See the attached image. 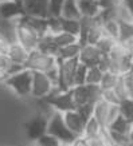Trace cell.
Segmentation results:
<instances>
[{
	"label": "cell",
	"mask_w": 133,
	"mask_h": 146,
	"mask_svg": "<svg viewBox=\"0 0 133 146\" xmlns=\"http://www.w3.org/2000/svg\"><path fill=\"white\" fill-rule=\"evenodd\" d=\"M108 71H112L118 75H126L133 70V60L125 46L117 42L116 46L106 54Z\"/></svg>",
	"instance_id": "obj_1"
},
{
	"label": "cell",
	"mask_w": 133,
	"mask_h": 146,
	"mask_svg": "<svg viewBox=\"0 0 133 146\" xmlns=\"http://www.w3.org/2000/svg\"><path fill=\"white\" fill-rule=\"evenodd\" d=\"M47 134H51L54 137L62 142V145H71L78 139L76 134L67 127L63 114L59 111H55L49 118V125H47Z\"/></svg>",
	"instance_id": "obj_2"
},
{
	"label": "cell",
	"mask_w": 133,
	"mask_h": 146,
	"mask_svg": "<svg viewBox=\"0 0 133 146\" xmlns=\"http://www.w3.org/2000/svg\"><path fill=\"white\" fill-rule=\"evenodd\" d=\"M4 83L9 89H12L19 97H28L31 95L32 71L28 68H23L12 75L7 76L4 79Z\"/></svg>",
	"instance_id": "obj_3"
},
{
	"label": "cell",
	"mask_w": 133,
	"mask_h": 146,
	"mask_svg": "<svg viewBox=\"0 0 133 146\" xmlns=\"http://www.w3.org/2000/svg\"><path fill=\"white\" fill-rule=\"evenodd\" d=\"M42 101L47 105L51 106L55 111L59 113H66L70 110H76L77 105L74 102V97H73V90H67V91H59L55 87L53 90V93L49 94L46 98H43Z\"/></svg>",
	"instance_id": "obj_4"
},
{
	"label": "cell",
	"mask_w": 133,
	"mask_h": 146,
	"mask_svg": "<svg viewBox=\"0 0 133 146\" xmlns=\"http://www.w3.org/2000/svg\"><path fill=\"white\" fill-rule=\"evenodd\" d=\"M58 64V59L54 55L42 52L40 50H32L28 54L26 63H24V68H28L31 71H40V72H49L53 70L54 67Z\"/></svg>",
	"instance_id": "obj_5"
},
{
	"label": "cell",
	"mask_w": 133,
	"mask_h": 146,
	"mask_svg": "<svg viewBox=\"0 0 133 146\" xmlns=\"http://www.w3.org/2000/svg\"><path fill=\"white\" fill-rule=\"evenodd\" d=\"M78 62H80L78 59H67V60L58 59L57 89L59 91H67L74 87V78H76V70Z\"/></svg>",
	"instance_id": "obj_6"
},
{
	"label": "cell",
	"mask_w": 133,
	"mask_h": 146,
	"mask_svg": "<svg viewBox=\"0 0 133 146\" xmlns=\"http://www.w3.org/2000/svg\"><path fill=\"white\" fill-rule=\"evenodd\" d=\"M73 97L77 107L84 105H94L102 97V90L100 84L84 83L73 87Z\"/></svg>",
	"instance_id": "obj_7"
},
{
	"label": "cell",
	"mask_w": 133,
	"mask_h": 146,
	"mask_svg": "<svg viewBox=\"0 0 133 146\" xmlns=\"http://www.w3.org/2000/svg\"><path fill=\"white\" fill-rule=\"evenodd\" d=\"M120 115V107L118 105H112L105 99H100L94 103L93 117L97 119V122L101 125L102 129H108L109 125Z\"/></svg>",
	"instance_id": "obj_8"
},
{
	"label": "cell",
	"mask_w": 133,
	"mask_h": 146,
	"mask_svg": "<svg viewBox=\"0 0 133 146\" xmlns=\"http://www.w3.org/2000/svg\"><path fill=\"white\" fill-rule=\"evenodd\" d=\"M40 38L42 36L31 26L24 23L20 18L16 19V40L27 51H32V50L38 48Z\"/></svg>",
	"instance_id": "obj_9"
},
{
	"label": "cell",
	"mask_w": 133,
	"mask_h": 146,
	"mask_svg": "<svg viewBox=\"0 0 133 146\" xmlns=\"http://www.w3.org/2000/svg\"><path fill=\"white\" fill-rule=\"evenodd\" d=\"M55 89V84L50 79L47 74L40 71H32V87H31V97L36 99H43L49 94L53 93Z\"/></svg>",
	"instance_id": "obj_10"
},
{
	"label": "cell",
	"mask_w": 133,
	"mask_h": 146,
	"mask_svg": "<svg viewBox=\"0 0 133 146\" xmlns=\"http://www.w3.org/2000/svg\"><path fill=\"white\" fill-rule=\"evenodd\" d=\"M23 9V15L49 18V1L50 0H18Z\"/></svg>",
	"instance_id": "obj_11"
},
{
	"label": "cell",
	"mask_w": 133,
	"mask_h": 146,
	"mask_svg": "<svg viewBox=\"0 0 133 146\" xmlns=\"http://www.w3.org/2000/svg\"><path fill=\"white\" fill-rule=\"evenodd\" d=\"M47 125H49V118H46V115L38 114L35 117H32L24 126H26L27 135L38 141L40 137H43L47 133Z\"/></svg>",
	"instance_id": "obj_12"
},
{
	"label": "cell",
	"mask_w": 133,
	"mask_h": 146,
	"mask_svg": "<svg viewBox=\"0 0 133 146\" xmlns=\"http://www.w3.org/2000/svg\"><path fill=\"white\" fill-rule=\"evenodd\" d=\"M104 55L105 54H102L101 50L98 48L96 44H84L81 47L78 60L81 63H84L85 66L93 67V66H98L100 64Z\"/></svg>",
	"instance_id": "obj_13"
},
{
	"label": "cell",
	"mask_w": 133,
	"mask_h": 146,
	"mask_svg": "<svg viewBox=\"0 0 133 146\" xmlns=\"http://www.w3.org/2000/svg\"><path fill=\"white\" fill-rule=\"evenodd\" d=\"M63 118L66 122L67 127L70 129L73 133L76 134L77 137H84V131H85V125L88 121L85 119L84 117L80 114V111L77 110H70L63 113Z\"/></svg>",
	"instance_id": "obj_14"
},
{
	"label": "cell",
	"mask_w": 133,
	"mask_h": 146,
	"mask_svg": "<svg viewBox=\"0 0 133 146\" xmlns=\"http://www.w3.org/2000/svg\"><path fill=\"white\" fill-rule=\"evenodd\" d=\"M23 16V9L18 0H4L0 1V19L16 20Z\"/></svg>",
	"instance_id": "obj_15"
},
{
	"label": "cell",
	"mask_w": 133,
	"mask_h": 146,
	"mask_svg": "<svg viewBox=\"0 0 133 146\" xmlns=\"http://www.w3.org/2000/svg\"><path fill=\"white\" fill-rule=\"evenodd\" d=\"M28 54H30V51H27L18 42L8 44L7 51H5V55L9 58V60L13 64H20V66H24L27 58H28Z\"/></svg>",
	"instance_id": "obj_16"
},
{
	"label": "cell",
	"mask_w": 133,
	"mask_h": 146,
	"mask_svg": "<svg viewBox=\"0 0 133 146\" xmlns=\"http://www.w3.org/2000/svg\"><path fill=\"white\" fill-rule=\"evenodd\" d=\"M78 7L84 18H97L101 12L98 0H78Z\"/></svg>",
	"instance_id": "obj_17"
},
{
	"label": "cell",
	"mask_w": 133,
	"mask_h": 146,
	"mask_svg": "<svg viewBox=\"0 0 133 146\" xmlns=\"http://www.w3.org/2000/svg\"><path fill=\"white\" fill-rule=\"evenodd\" d=\"M105 36L104 32V27H102V22L97 18H94L93 24L89 30L88 35H86V44H97L98 40Z\"/></svg>",
	"instance_id": "obj_18"
},
{
	"label": "cell",
	"mask_w": 133,
	"mask_h": 146,
	"mask_svg": "<svg viewBox=\"0 0 133 146\" xmlns=\"http://www.w3.org/2000/svg\"><path fill=\"white\" fill-rule=\"evenodd\" d=\"M61 18L63 19H81L82 15L80 12L78 0H65V4L62 7Z\"/></svg>",
	"instance_id": "obj_19"
},
{
	"label": "cell",
	"mask_w": 133,
	"mask_h": 146,
	"mask_svg": "<svg viewBox=\"0 0 133 146\" xmlns=\"http://www.w3.org/2000/svg\"><path fill=\"white\" fill-rule=\"evenodd\" d=\"M81 47L82 46L77 42V43H73V44L65 46V47H61L58 48V55L57 58L61 59V60H67V59H78L81 52Z\"/></svg>",
	"instance_id": "obj_20"
},
{
	"label": "cell",
	"mask_w": 133,
	"mask_h": 146,
	"mask_svg": "<svg viewBox=\"0 0 133 146\" xmlns=\"http://www.w3.org/2000/svg\"><path fill=\"white\" fill-rule=\"evenodd\" d=\"M105 129L101 127V125L97 122V119L92 117L89 118L86 125H85V131H84V137L86 139H94V138L101 137L102 133H104Z\"/></svg>",
	"instance_id": "obj_21"
},
{
	"label": "cell",
	"mask_w": 133,
	"mask_h": 146,
	"mask_svg": "<svg viewBox=\"0 0 133 146\" xmlns=\"http://www.w3.org/2000/svg\"><path fill=\"white\" fill-rule=\"evenodd\" d=\"M51 39H53V43L57 48H61V47H65V46L73 44V43H77L78 42V36L73 35V34H69V32H58L55 35L51 34Z\"/></svg>",
	"instance_id": "obj_22"
},
{
	"label": "cell",
	"mask_w": 133,
	"mask_h": 146,
	"mask_svg": "<svg viewBox=\"0 0 133 146\" xmlns=\"http://www.w3.org/2000/svg\"><path fill=\"white\" fill-rule=\"evenodd\" d=\"M133 125L129 122L126 118H124L122 115H118L117 118H116L110 125H109V127L110 130H114V131H118V133H122V134H126L128 135L129 131H130V129H132Z\"/></svg>",
	"instance_id": "obj_23"
},
{
	"label": "cell",
	"mask_w": 133,
	"mask_h": 146,
	"mask_svg": "<svg viewBox=\"0 0 133 146\" xmlns=\"http://www.w3.org/2000/svg\"><path fill=\"white\" fill-rule=\"evenodd\" d=\"M118 74H114L112 71H105L104 72V76H102V80L100 86H101V90H113L116 87V84L120 79Z\"/></svg>",
	"instance_id": "obj_24"
},
{
	"label": "cell",
	"mask_w": 133,
	"mask_h": 146,
	"mask_svg": "<svg viewBox=\"0 0 133 146\" xmlns=\"http://www.w3.org/2000/svg\"><path fill=\"white\" fill-rule=\"evenodd\" d=\"M105 36H109L112 39L118 42V34H120V23L116 20H105L102 22Z\"/></svg>",
	"instance_id": "obj_25"
},
{
	"label": "cell",
	"mask_w": 133,
	"mask_h": 146,
	"mask_svg": "<svg viewBox=\"0 0 133 146\" xmlns=\"http://www.w3.org/2000/svg\"><path fill=\"white\" fill-rule=\"evenodd\" d=\"M120 114L133 125V98H125L118 103Z\"/></svg>",
	"instance_id": "obj_26"
},
{
	"label": "cell",
	"mask_w": 133,
	"mask_h": 146,
	"mask_svg": "<svg viewBox=\"0 0 133 146\" xmlns=\"http://www.w3.org/2000/svg\"><path fill=\"white\" fill-rule=\"evenodd\" d=\"M133 39V22L130 23H120V34L118 42L125 44L126 42Z\"/></svg>",
	"instance_id": "obj_27"
},
{
	"label": "cell",
	"mask_w": 133,
	"mask_h": 146,
	"mask_svg": "<svg viewBox=\"0 0 133 146\" xmlns=\"http://www.w3.org/2000/svg\"><path fill=\"white\" fill-rule=\"evenodd\" d=\"M62 19V31L69 32V34H73V35L78 36L80 35V19Z\"/></svg>",
	"instance_id": "obj_28"
},
{
	"label": "cell",
	"mask_w": 133,
	"mask_h": 146,
	"mask_svg": "<svg viewBox=\"0 0 133 146\" xmlns=\"http://www.w3.org/2000/svg\"><path fill=\"white\" fill-rule=\"evenodd\" d=\"M105 71L101 70L98 66H93L88 68V75H86V83L90 84H100L102 80Z\"/></svg>",
	"instance_id": "obj_29"
},
{
	"label": "cell",
	"mask_w": 133,
	"mask_h": 146,
	"mask_svg": "<svg viewBox=\"0 0 133 146\" xmlns=\"http://www.w3.org/2000/svg\"><path fill=\"white\" fill-rule=\"evenodd\" d=\"M88 66H85L84 63L78 62L76 70V78H74V86H80V84L86 83V75H88Z\"/></svg>",
	"instance_id": "obj_30"
},
{
	"label": "cell",
	"mask_w": 133,
	"mask_h": 146,
	"mask_svg": "<svg viewBox=\"0 0 133 146\" xmlns=\"http://www.w3.org/2000/svg\"><path fill=\"white\" fill-rule=\"evenodd\" d=\"M113 90H114V93L117 94V97L120 98V101L130 97V94H129V91H128V87H126V83H125L124 75L120 76V79H118V82H117V84H116V87Z\"/></svg>",
	"instance_id": "obj_31"
},
{
	"label": "cell",
	"mask_w": 133,
	"mask_h": 146,
	"mask_svg": "<svg viewBox=\"0 0 133 146\" xmlns=\"http://www.w3.org/2000/svg\"><path fill=\"white\" fill-rule=\"evenodd\" d=\"M63 4H65V0H50L49 1V16H51V18H61Z\"/></svg>",
	"instance_id": "obj_32"
},
{
	"label": "cell",
	"mask_w": 133,
	"mask_h": 146,
	"mask_svg": "<svg viewBox=\"0 0 133 146\" xmlns=\"http://www.w3.org/2000/svg\"><path fill=\"white\" fill-rule=\"evenodd\" d=\"M116 43H117V40L112 39V38H109V36H104V38H101V39L98 40V43L96 46L101 50L102 54H108L116 46Z\"/></svg>",
	"instance_id": "obj_33"
},
{
	"label": "cell",
	"mask_w": 133,
	"mask_h": 146,
	"mask_svg": "<svg viewBox=\"0 0 133 146\" xmlns=\"http://www.w3.org/2000/svg\"><path fill=\"white\" fill-rule=\"evenodd\" d=\"M38 146H62V142L51 135V134H44L43 137L38 139Z\"/></svg>",
	"instance_id": "obj_34"
},
{
	"label": "cell",
	"mask_w": 133,
	"mask_h": 146,
	"mask_svg": "<svg viewBox=\"0 0 133 146\" xmlns=\"http://www.w3.org/2000/svg\"><path fill=\"white\" fill-rule=\"evenodd\" d=\"M102 99H105L106 102L112 103V105H118L120 103V98L117 97V94L114 93V90H102Z\"/></svg>",
	"instance_id": "obj_35"
},
{
	"label": "cell",
	"mask_w": 133,
	"mask_h": 146,
	"mask_svg": "<svg viewBox=\"0 0 133 146\" xmlns=\"http://www.w3.org/2000/svg\"><path fill=\"white\" fill-rule=\"evenodd\" d=\"M122 0H98L100 7L101 9H109V8H114L117 4H120Z\"/></svg>",
	"instance_id": "obj_36"
},
{
	"label": "cell",
	"mask_w": 133,
	"mask_h": 146,
	"mask_svg": "<svg viewBox=\"0 0 133 146\" xmlns=\"http://www.w3.org/2000/svg\"><path fill=\"white\" fill-rule=\"evenodd\" d=\"M71 146H90V145H89V141L85 137H80L74 143H71Z\"/></svg>",
	"instance_id": "obj_37"
},
{
	"label": "cell",
	"mask_w": 133,
	"mask_h": 146,
	"mask_svg": "<svg viewBox=\"0 0 133 146\" xmlns=\"http://www.w3.org/2000/svg\"><path fill=\"white\" fill-rule=\"evenodd\" d=\"M124 46H125V48H126V51L129 52V55H130V58H132V60H133V39L126 42Z\"/></svg>",
	"instance_id": "obj_38"
},
{
	"label": "cell",
	"mask_w": 133,
	"mask_h": 146,
	"mask_svg": "<svg viewBox=\"0 0 133 146\" xmlns=\"http://www.w3.org/2000/svg\"><path fill=\"white\" fill-rule=\"evenodd\" d=\"M7 47H8V43H5V42H3V40H0V55L5 54Z\"/></svg>",
	"instance_id": "obj_39"
},
{
	"label": "cell",
	"mask_w": 133,
	"mask_h": 146,
	"mask_svg": "<svg viewBox=\"0 0 133 146\" xmlns=\"http://www.w3.org/2000/svg\"><path fill=\"white\" fill-rule=\"evenodd\" d=\"M124 3H125V5L128 7L129 12L132 13V16H133V0H124Z\"/></svg>",
	"instance_id": "obj_40"
},
{
	"label": "cell",
	"mask_w": 133,
	"mask_h": 146,
	"mask_svg": "<svg viewBox=\"0 0 133 146\" xmlns=\"http://www.w3.org/2000/svg\"><path fill=\"white\" fill-rule=\"evenodd\" d=\"M128 137H129V142H132L133 143V126H132V129H130V131H129Z\"/></svg>",
	"instance_id": "obj_41"
},
{
	"label": "cell",
	"mask_w": 133,
	"mask_h": 146,
	"mask_svg": "<svg viewBox=\"0 0 133 146\" xmlns=\"http://www.w3.org/2000/svg\"><path fill=\"white\" fill-rule=\"evenodd\" d=\"M106 146H126V145H122V143H116V142H108Z\"/></svg>",
	"instance_id": "obj_42"
},
{
	"label": "cell",
	"mask_w": 133,
	"mask_h": 146,
	"mask_svg": "<svg viewBox=\"0 0 133 146\" xmlns=\"http://www.w3.org/2000/svg\"><path fill=\"white\" fill-rule=\"evenodd\" d=\"M126 146H133V143H132V142H129V143H128Z\"/></svg>",
	"instance_id": "obj_43"
},
{
	"label": "cell",
	"mask_w": 133,
	"mask_h": 146,
	"mask_svg": "<svg viewBox=\"0 0 133 146\" xmlns=\"http://www.w3.org/2000/svg\"><path fill=\"white\" fill-rule=\"evenodd\" d=\"M130 74H132V78H133V70H132V71H130Z\"/></svg>",
	"instance_id": "obj_44"
},
{
	"label": "cell",
	"mask_w": 133,
	"mask_h": 146,
	"mask_svg": "<svg viewBox=\"0 0 133 146\" xmlns=\"http://www.w3.org/2000/svg\"><path fill=\"white\" fill-rule=\"evenodd\" d=\"M130 98H133V94H132V95H130Z\"/></svg>",
	"instance_id": "obj_45"
},
{
	"label": "cell",
	"mask_w": 133,
	"mask_h": 146,
	"mask_svg": "<svg viewBox=\"0 0 133 146\" xmlns=\"http://www.w3.org/2000/svg\"><path fill=\"white\" fill-rule=\"evenodd\" d=\"M0 1H4V0H0Z\"/></svg>",
	"instance_id": "obj_46"
}]
</instances>
